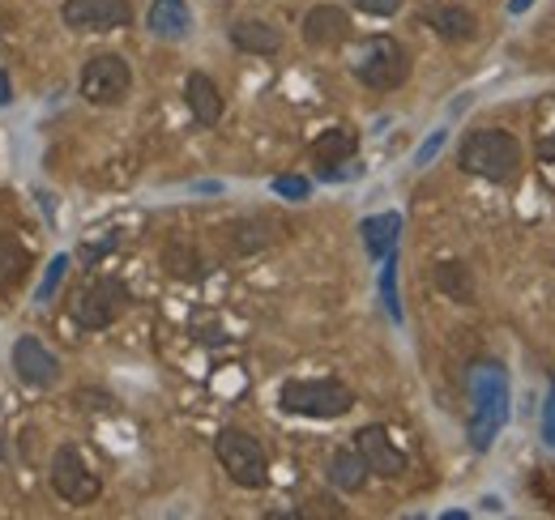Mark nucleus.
<instances>
[{
  "label": "nucleus",
  "instance_id": "1",
  "mask_svg": "<svg viewBox=\"0 0 555 520\" xmlns=\"http://www.w3.org/2000/svg\"><path fill=\"white\" fill-rule=\"evenodd\" d=\"M457 162L466 176H479L491 184H513L521 176V141L504 129H475L462 136Z\"/></svg>",
  "mask_w": 555,
  "mask_h": 520
},
{
  "label": "nucleus",
  "instance_id": "2",
  "mask_svg": "<svg viewBox=\"0 0 555 520\" xmlns=\"http://www.w3.org/2000/svg\"><path fill=\"white\" fill-rule=\"evenodd\" d=\"M470 396H475V410H470V448L487 453L491 440L508 422V376H504V367L500 363H475L470 367Z\"/></svg>",
  "mask_w": 555,
  "mask_h": 520
},
{
  "label": "nucleus",
  "instance_id": "3",
  "mask_svg": "<svg viewBox=\"0 0 555 520\" xmlns=\"http://www.w3.org/2000/svg\"><path fill=\"white\" fill-rule=\"evenodd\" d=\"M214 456H218V465L227 469V478H231L235 486H244V491H261V486L270 482V456L261 448V440L248 435V431H240V427H222V431H218Z\"/></svg>",
  "mask_w": 555,
  "mask_h": 520
},
{
  "label": "nucleus",
  "instance_id": "4",
  "mask_svg": "<svg viewBox=\"0 0 555 520\" xmlns=\"http://www.w3.org/2000/svg\"><path fill=\"white\" fill-rule=\"evenodd\" d=\"M278 405L304 418H343L354 410V392L343 380H286L278 392Z\"/></svg>",
  "mask_w": 555,
  "mask_h": 520
},
{
  "label": "nucleus",
  "instance_id": "5",
  "mask_svg": "<svg viewBox=\"0 0 555 520\" xmlns=\"http://www.w3.org/2000/svg\"><path fill=\"white\" fill-rule=\"evenodd\" d=\"M354 77L367 86V90H398L406 77H411V52L398 43V39H389V35H376V39H367L359 52H354Z\"/></svg>",
  "mask_w": 555,
  "mask_h": 520
},
{
  "label": "nucleus",
  "instance_id": "6",
  "mask_svg": "<svg viewBox=\"0 0 555 520\" xmlns=\"http://www.w3.org/2000/svg\"><path fill=\"white\" fill-rule=\"evenodd\" d=\"M81 99L94 107H120L133 90V68L120 52H99L81 68Z\"/></svg>",
  "mask_w": 555,
  "mask_h": 520
},
{
  "label": "nucleus",
  "instance_id": "7",
  "mask_svg": "<svg viewBox=\"0 0 555 520\" xmlns=\"http://www.w3.org/2000/svg\"><path fill=\"white\" fill-rule=\"evenodd\" d=\"M125 308H129V286L120 277H94L90 286L77 290L73 321L81 328H90V333H99V328L116 325Z\"/></svg>",
  "mask_w": 555,
  "mask_h": 520
},
{
  "label": "nucleus",
  "instance_id": "8",
  "mask_svg": "<svg viewBox=\"0 0 555 520\" xmlns=\"http://www.w3.org/2000/svg\"><path fill=\"white\" fill-rule=\"evenodd\" d=\"M52 491L65 499V504H94L103 495V482L99 473L86 465V456L77 453L73 444H61L56 456H52Z\"/></svg>",
  "mask_w": 555,
  "mask_h": 520
},
{
  "label": "nucleus",
  "instance_id": "9",
  "mask_svg": "<svg viewBox=\"0 0 555 520\" xmlns=\"http://www.w3.org/2000/svg\"><path fill=\"white\" fill-rule=\"evenodd\" d=\"M69 30H120L133 22L129 0H65L61 9Z\"/></svg>",
  "mask_w": 555,
  "mask_h": 520
},
{
  "label": "nucleus",
  "instance_id": "10",
  "mask_svg": "<svg viewBox=\"0 0 555 520\" xmlns=\"http://www.w3.org/2000/svg\"><path fill=\"white\" fill-rule=\"evenodd\" d=\"M354 453L363 456L367 473H380V478H402V473H406V453L389 440L385 427H363V431H354Z\"/></svg>",
  "mask_w": 555,
  "mask_h": 520
},
{
  "label": "nucleus",
  "instance_id": "11",
  "mask_svg": "<svg viewBox=\"0 0 555 520\" xmlns=\"http://www.w3.org/2000/svg\"><path fill=\"white\" fill-rule=\"evenodd\" d=\"M13 372H17V380H26L35 389H48V385L61 380V359L39 337H17L13 341Z\"/></svg>",
  "mask_w": 555,
  "mask_h": 520
},
{
  "label": "nucleus",
  "instance_id": "12",
  "mask_svg": "<svg viewBox=\"0 0 555 520\" xmlns=\"http://www.w3.org/2000/svg\"><path fill=\"white\" fill-rule=\"evenodd\" d=\"M304 43L317 48V52H334L350 39V13L338 4H317L304 13Z\"/></svg>",
  "mask_w": 555,
  "mask_h": 520
},
{
  "label": "nucleus",
  "instance_id": "13",
  "mask_svg": "<svg viewBox=\"0 0 555 520\" xmlns=\"http://www.w3.org/2000/svg\"><path fill=\"white\" fill-rule=\"evenodd\" d=\"M423 26H431L444 43H466L479 35V17L466 4H436L423 13Z\"/></svg>",
  "mask_w": 555,
  "mask_h": 520
},
{
  "label": "nucleus",
  "instance_id": "14",
  "mask_svg": "<svg viewBox=\"0 0 555 520\" xmlns=\"http://www.w3.org/2000/svg\"><path fill=\"white\" fill-rule=\"evenodd\" d=\"M184 103H189V112H193V120H197L202 129L222 120V94H218V86H214L209 73H189V81H184Z\"/></svg>",
  "mask_w": 555,
  "mask_h": 520
},
{
  "label": "nucleus",
  "instance_id": "15",
  "mask_svg": "<svg viewBox=\"0 0 555 520\" xmlns=\"http://www.w3.org/2000/svg\"><path fill=\"white\" fill-rule=\"evenodd\" d=\"M145 26H150V35L176 43V39H184L193 30V13H189L184 0H154L150 13H145Z\"/></svg>",
  "mask_w": 555,
  "mask_h": 520
},
{
  "label": "nucleus",
  "instance_id": "16",
  "mask_svg": "<svg viewBox=\"0 0 555 520\" xmlns=\"http://www.w3.org/2000/svg\"><path fill=\"white\" fill-rule=\"evenodd\" d=\"M231 43H235L240 52H248V56H274L278 48H282V30L270 26V22L244 17V22L231 26Z\"/></svg>",
  "mask_w": 555,
  "mask_h": 520
},
{
  "label": "nucleus",
  "instance_id": "17",
  "mask_svg": "<svg viewBox=\"0 0 555 520\" xmlns=\"http://www.w3.org/2000/svg\"><path fill=\"white\" fill-rule=\"evenodd\" d=\"M359 235H363V248H367V257H372V260H385L389 252H398L402 218H398V213H376V218H363Z\"/></svg>",
  "mask_w": 555,
  "mask_h": 520
},
{
  "label": "nucleus",
  "instance_id": "18",
  "mask_svg": "<svg viewBox=\"0 0 555 520\" xmlns=\"http://www.w3.org/2000/svg\"><path fill=\"white\" fill-rule=\"evenodd\" d=\"M359 154V132L350 125H338V129H325L317 141H312V162L317 167H334V162H350Z\"/></svg>",
  "mask_w": 555,
  "mask_h": 520
},
{
  "label": "nucleus",
  "instance_id": "19",
  "mask_svg": "<svg viewBox=\"0 0 555 520\" xmlns=\"http://www.w3.org/2000/svg\"><path fill=\"white\" fill-rule=\"evenodd\" d=\"M30 273V248L17 244V235L0 231V290H13Z\"/></svg>",
  "mask_w": 555,
  "mask_h": 520
},
{
  "label": "nucleus",
  "instance_id": "20",
  "mask_svg": "<svg viewBox=\"0 0 555 520\" xmlns=\"http://www.w3.org/2000/svg\"><path fill=\"white\" fill-rule=\"evenodd\" d=\"M330 482L338 491H363V482H367L363 456L354 453V448H338V453L330 456Z\"/></svg>",
  "mask_w": 555,
  "mask_h": 520
},
{
  "label": "nucleus",
  "instance_id": "21",
  "mask_svg": "<svg viewBox=\"0 0 555 520\" xmlns=\"http://www.w3.org/2000/svg\"><path fill=\"white\" fill-rule=\"evenodd\" d=\"M436 286L449 295V299H457V303H475V277H470V269L462 264V260H444V264H436Z\"/></svg>",
  "mask_w": 555,
  "mask_h": 520
},
{
  "label": "nucleus",
  "instance_id": "22",
  "mask_svg": "<svg viewBox=\"0 0 555 520\" xmlns=\"http://www.w3.org/2000/svg\"><path fill=\"white\" fill-rule=\"evenodd\" d=\"M163 264H167V273L180 277V282H197V277L206 273L202 257H197L193 248H184V244H167V248H163Z\"/></svg>",
  "mask_w": 555,
  "mask_h": 520
},
{
  "label": "nucleus",
  "instance_id": "23",
  "mask_svg": "<svg viewBox=\"0 0 555 520\" xmlns=\"http://www.w3.org/2000/svg\"><path fill=\"white\" fill-rule=\"evenodd\" d=\"M380 295H385V312L393 321H402V303H398V252L385 257V273H380Z\"/></svg>",
  "mask_w": 555,
  "mask_h": 520
},
{
  "label": "nucleus",
  "instance_id": "24",
  "mask_svg": "<svg viewBox=\"0 0 555 520\" xmlns=\"http://www.w3.org/2000/svg\"><path fill=\"white\" fill-rule=\"evenodd\" d=\"M65 269H69V257H56V260H52V269L43 273V286H39V295H35L39 303H48V299L56 295V286H61V277H65Z\"/></svg>",
  "mask_w": 555,
  "mask_h": 520
},
{
  "label": "nucleus",
  "instance_id": "25",
  "mask_svg": "<svg viewBox=\"0 0 555 520\" xmlns=\"http://www.w3.org/2000/svg\"><path fill=\"white\" fill-rule=\"evenodd\" d=\"M274 193L286 196V200H304V196L312 193V184H308L304 176H278V180H274Z\"/></svg>",
  "mask_w": 555,
  "mask_h": 520
},
{
  "label": "nucleus",
  "instance_id": "26",
  "mask_svg": "<svg viewBox=\"0 0 555 520\" xmlns=\"http://www.w3.org/2000/svg\"><path fill=\"white\" fill-rule=\"evenodd\" d=\"M543 440H547V448H555V380L543 401Z\"/></svg>",
  "mask_w": 555,
  "mask_h": 520
},
{
  "label": "nucleus",
  "instance_id": "27",
  "mask_svg": "<svg viewBox=\"0 0 555 520\" xmlns=\"http://www.w3.org/2000/svg\"><path fill=\"white\" fill-rule=\"evenodd\" d=\"M363 13H372V17H393L398 9H402V0H354Z\"/></svg>",
  "mask_w": 555,
  "mask_h": 520
},
{
  "label": "nucleus",
  "instance_id": "28",
  "mask_svg": "<svg viewBox=\"0 0 555 520\" xmlns=\"http://www.w3.org/2000/svg\"><path fill=\"white\" fill-rule=\"evenodd\" d=\"M440 145H444V129H440V132H431V136H427V141L418 145V154H415V162H418V167H427V162H431V158L440 154Z\"/></svg>",
  "mask_w": 555,
  "mask_h": 520
},
{
  "label": "nucleus",
  "instance_id": "29",
  "mask_svg": "<svg viewBox=\"0 0 555 520\" xmlns=\"http://www.w3.org/2000/svg\"><path fill=\"white\" fill-rule=\"evenodd\" d=\"M539 158H547V162H555V136H552V141H543V145H539Z\"/></svg>",
  "mask_w": 555,
  "mask_h": 520
},
{
  "label": "nucleus",
  "instance_id": "30",
  "mask_svg": "<svg viewBox=\"0 0 555 520\" xmlns=\"http://www.w3.org/2000/svg\"><path fill=\"white\" fill-rule=\"evenodd\" d=\"M534 0H508V13H526Z\"/></svg>",
  "mask_w": 555,
  "mask_h": 520
},
{
  "label": "nucleus",
  "instance_id": "31",
  "mask_svg": "<svg viewBox=\"0 0 555 520\" xmlns=\"http://www.w3.org/2000/svg\"><path fill=\"white\" fill-rule=\"evenodd\" d=\"M4 103H9V77L0 73V107H4Z\"/></svg>",
  "mask_w": 555,
  "mask_h": 520
}]
</instances>
